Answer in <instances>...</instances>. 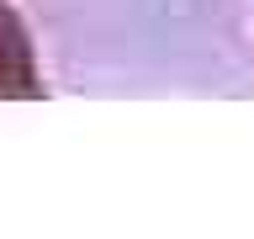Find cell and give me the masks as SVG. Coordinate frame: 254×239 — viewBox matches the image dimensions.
I'll list each match as a JSON object with an SVG mask.
<instances>
[]
</instances>
